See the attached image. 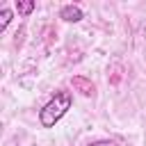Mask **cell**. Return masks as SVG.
Listing matches in <instances>:
<instances>
[{
  "mask_svg": "<svg viewBox=\"0 0 146 146\" xmlns=\"http://www.w3.org/2000/svg\"><path fill=\"white\" fill-rule=\"evenodd\" d=\"M59 18L66 21V23H78V21L84 18V14H82V9H80L78 5H64V7L59 9Z\"/></svg>",
  "mask_w": 146,
  "mask_h": 146,
  "instance_id": "2",
  "label": "cell"
},
{
  "mask_svg": "<svg viewBox=\"0 0 146 146\" xmlns=\"http://www.w3.org/2000/svg\"><path fill=\"white\" fill-rule=\"evenodd\" d=\"M71 105H73V94L71 91H64V89L55 91V96L39 110V123L43 128H52L59 119H64V114L71 110Z\"/></svg>",
  "mask_w": 146,
  "mask_h": 146,
  "instance_id": "1",
  "label": "cell"
},
{
  "mask_svg": "<svg viewBox=\"0 0 146 146\" xmlns=\"http://www.w3.org/2000/svg\"><path fill=\"white\" fill-rule=\"evenodd\" d=\"M71 82H73V87H75L82 96H94V91H96V89H94V84H91L89 80H84L82 75H75Z\"/></svg>",
  "mask_w": 146,
  "mask_h": 146,
  "instance_id": "3",
  "label": "cell"
},
{
  "mask_svg": "<svg viewBox=\"0 0 146 146\" xmlns=\"http://www.w3.org/2000/svg\"><path fill=\"white\" fill-rule=\"evenodd\" d=\"M87 146H119V144L112 141V139H98V141H91V144H87Z\"/></svg>",
  "mask_w": 146,
  "mask_h": 146,
  "instance_id": "6",
  "label": "cell"
},
{
  "mask_svg": "<svg viewBox=\"0 0 146 146\" xmlns=\"http://www.w3.org/2000/svg\"><path fill=\"white\" fill-rule=\"evenodd\" d=\"M14 7H16V11H18L21 16H27V14H32V11H34V7H36V5H34V2H23V0H16V2H14Z\"/></svg>",
  "mask_w": 146,
  "mask_h": 146,
  "instance_id": "4",
  "label": "cell"
},
{
  "mask_svg": "<svg viewBox=\"0 0 146 146\" xmlns=\"http://www.w3.org/2000/svg\"><path fill=\"white\" fill-rule=\"evenodd\" d=\"M14 18V14H11V9H2L0 11V32H5V27L9 25V21Z\"/></svg>",
  "mask_w": 146,
  "mask_h": 146,
  "instance_id": "5",
  "label": "cell"
}]
</instances>
